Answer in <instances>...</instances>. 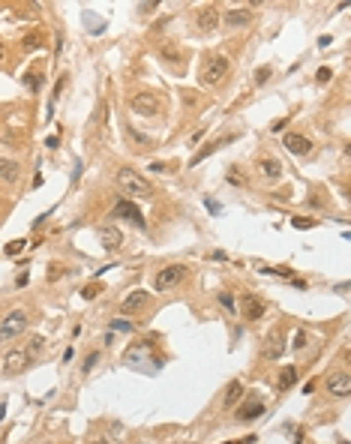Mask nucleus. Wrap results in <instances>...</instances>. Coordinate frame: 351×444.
Returning a JSON list of instances; mask_svg holds the SVG:
<instances>
[{"mask_svg":"<svg viewBox=\"0 0 351 444\" xmlns=\"http://www.w3.org/2000/svg\"><path fill=\"white\" fill-rule=\"evenodd\" d=\"M117 186H120L123 192H129V195H138V198H150L153 195V186L135 171V168H117Z\"/></svg>","mask_w":351,"mask_h":444,"instance_id":"1","label":"nucleus"},{"mask_svg":"<svg viewBox=\"0 0 351 444\" xmlns=\"http://www.w3.org/2000/svg\"><path fill=\"white\" fill-rule=\"evenodd\" d=\"M186 276H189L186 264H168V267H162L159 273H156L153 288H156V291H171V288H177Z\"/></svg>","mask_w":351,"mask_h":444,"instance_id":"2","label":"nucleus"},{"mask_svg":"<svg viewBox=\"0 0 351 444\" xmlns=\"http://www.w3.org/2000/svg\"><path fill=\"white\" fill-rule=\"evenodd\" d=\"M111 216H114V219H123V222H132L135 228H144V225H147V222H144V213H141V210H138V204H135V201H129V198H117V201H114Z\"/></svg>","mask_w":351,"mask_h":444,"instance_id":"3","label":"nucleus"},{"mask_svg":"<svg viewBox=\"0 0 351 444\" xmlns=\"http://www.w3.org/2000/svg\"><path fill=\"white\" fill-rule=\"evenodd\" d=\"M24 327H27V312H24V309H15V312H9L3 321H0V342H9V339H15Z\"/></svg>","mask_w":351,"mask_h":444,"instance_id":"4","label":"nucleus"},{"mask_svg":"<svg viewBox=\"0 0 351 444\" xmlns=\"http://www.w3.org/2000/svg\"><path fill=\"white\" fill-rule=\"evenodd\" d=\"M228 75V57L225 54H216V57H210V63L204 66V72H201V84H219L222 78Z\"/></svg>","mask_w":351,"mask_h":444,"instance_id":"5","label":"nucleus"},{"mask_svg":"<svg viewBox=\"0 0 351 444\" xmlns=\"http://www.w3.org/2000/svg\"><path fill=\"white\" fill-rule=\"evenodd\" d=\"M132 111L135 114H144V117H153L156 111H159V96L156 93H147V90H141V93H135L132 96Z\"/></svg>","mask_w":351,"mask_h":444,"instance_id":"6","label":"nucleus"},{"mask_svg":"<svg viewBox=\"0 0 351 444\" xmlns=\"http://www.w3.org/2000/svg\"><path fill=\"white\" fill-rule=\"evenodd\" d=\"M219 18L225 21V27H231V30H240V27H249V24H252L255 12H252L249 6H237V9H228V12H222Z\"/></svg>","mask_w":351,"mask_h":444,"instance_id":"7","label":"nucleus"},{"mask_svg":"<svg viewBox=\"0 0 351 444\" xmlns=\"http://www.w3.org/2000/svg\"><path fill=\"white\" fill-rule=\"evenodd\" d=\"M327 393L336 396V399L351 396V375L345 372V369H339V372H330V378H327Z\"/></svg>","mask_w":351,"mask_h":444,"instance_id":"8","label":"nucleus"},{"mask_svg":"<svg viewBox=\"0 0 351 444\" xmlns=\"http://www.w3.org/2000/svg\"><path fill=\"white\" fill-rule=\"evenodd\" d=\"M30 363H33V357L27 354V348H12L3 357V369H6V372H24Z\"/></svg>","mask_w":351,"mask_h":444,"instance_id":"9","label":"nucleus"},{"mask_svg":"<svg viewBox=\"0 0 351 444\" xmlns=\"http://www.w3.org/2000/svg\"><path fill=\"white\" fill-rule=\"evenodd\" d=\"M282 144L288 147L294 156H306V153L312 150V141H309L306 135H300V132H285V135H282Z\"/></svg>","mask_w":351,"mask_h":444,"instance_id":"10","label":"nucleus"},{"mask_svg":"<svg viewBox=\"0 0 351 444\" xmlns=\"http://www.w3.org/2000/svg\"><path fill=\"white\" fill-rule=\"evenodd\" d=\"M216 24H219V9L216 6H201L198 12H195V27H198L201 33H210Z\"/></svg>","mask_w":351,"mask_h":444,"instance_id":"11","label":"nucleus"},{"mask_svg":"<svg viewBox=\"0 0 351 444\" xmlns=\"http://www.w3.org/2000/svg\"><path fill=\"white\" fill-rule=\"evenodd\" d=\"M96 237H99V243H102V249H105V252H114L117 246L123 243V234H120V228H111V225H102V228H96Z\"/></svg>","mask_w":351,"mask_h":444,"instance_id":"12","label":"nucleus"},{"mask_svg":"<svg viewBox=\"0 0 351 444\" xmlns=\"http://www.w3.org/2000/svg\"><path fill=\"white\" fill-rule=\"evenodd\" d=\"M264 408H267V405H264L261 399H249V402H243L240 408H237V414H234V417H237L240 423H249V420H258V417L264 414Z\"/></svg>","mask_w":351,"mask_h":444,"instance_id":"13","label":"nucleus"},{"mask_svg":"<svg viewBox=\"0 0 351 444\" xmlns=\"http://www.w3.org/2000/svg\"><path fill=\"white\" fill-rule=\"evenodd\" d=\"M240 312H243V318H246V321H258V318L264 315V303H261V297H255V294H246L243 303H240Z\"/></svg>","mask_w":351,"mask_h":444,"instance_id":"14","label":"nucleus"},{"mask_svg":"<svg viewBox=\"0 0 351 444\" xmlns=\"http://www.w3.org/2000/svg\"><path fill=\"white\" fill-rule=\"evenodd\" d=\"M258 171H261L267 180H279V177H282V162L273 159V156H264V159H258Z\"/></svg>","mask_w":351,"mask_h":444,"instance_id":"15","label":"nucleus"},{"mask_svg":"<svg viewBox=\"0 0 351 444\" xmlns=\"http://www.w3.org/2000/svg\"><path fill=\"white\" fill-rule=\"evenodd\" d=\"M282 351H288V348H285V336H282V330H276V333L267 339V351H264V354H267L270 360H276V357H282Z\"/></svg>","mask_w":351,"mask_h":444,"instance_id":"16","label":"nucleus"},{"mask_svg":"<svg viewBox=\"0 0 351 444\" xmlns=\"http://www.w3.org/2000/svg\"><path fill=\"white\" fill-rule=\"evenodd\" d=\"M18 162L15 159H6V156H0V180L3 183H15L18 180Z\"/></svg>","mask_w":351,"mask_h":444,"instance_id":"17","label":"nucleus"},{"mask_svg":"<svg viewBox=\"0 0 351 444\" xmlns=\"http://www.w3.org/2000/svg\"><path fill=\"white\" fill-rule=\"evenodd\" d=\"M144 303H147V291H132L120 306H123V312H135V309H141Z\"/></svg>","mask_w":351,"mask_h":444,"instance_id":"18","label":"nucleus"},{"mask_svg":"<svg viewBox=\"0 0 351 444\" xmlns=\"http://www.w3.org/2000/svg\"><path fill=\"white\" fill-rule=\"evenodd\" d=\"M297 375H300V369H297V366H282V372H279V378H276L279 390H288V387L297 381Z\"/></svg>","mask_w":351,"mask_h":444,"instance_id":"19","label":"nucleus"},{"mask_svg":"<svg viewBox=\"0 0 351 444\" xmlns=\"http://www.w3.org/2000/svg\"><path fill=\"white\" fill-rule=\"evenodd\" d=\"M240 396H243V384H240V381H231V384L225 387V399H222V405H225V408H231V405L237 402Z\"/></svg>","mask_w":351,"mask_h":444,"instance_id":"20","label":"nucleus"},{"mask_svg":"<svg viewBox=\"0 0 351 444\" xmlns=\"http://www.w3.org/2000/svg\"><path fill=\"white\" fill-rule=\"evenodd\" d=\"M108 327H111V333H132V330H135V324H132L129 318H114Z\"/></svg>","mask_w":351,"mask_h":444,"instance_id":"21","label":"nucleus"},{"mask_svg":"<svg viewBox=\"0 0 351 444\" xmlns=\"http://www.w3.org/2000/svg\"><path fill=\"white\" fill-rule=\"evenodd\" d=\"M222 144H225V141H213V144H207V147H204V150H198V156H192V159H189V165H198V162H201L204 156H210L213 150H219V147H222Z\"/></svg>","mask_w":351,"mask_h":444,"instance_id":"22","label":"nucleus"},{"mask_svg":"<svg viewBox=\"0 0 351 444\" xmlns=\"http://www.w3.org/2000/svg\"><path fill=\"white\" fill-rule=\"evenodd\" d=\"M84 24H87V27H90V30H93L96 36H99V33L105 30V21H102V18H96L93 12H84Z\"/></svg>","mask_w":351,"mask_h":444,"instance_id":"23","label":"nucleus"},{"mask_svg":"<svg viewBox=\"0 0 351 444\" xmlns=\"http://www.w3.org/2000/svg\"><path fill=\"white\" fill-rule=\"evenodd\" d=\"M42 351H45V339H42V336H33L30 345H27V354L36 357V354H42Z\"/></svg>","mask_w":351,"mask_h":444,"instance_id":"24","label":"nucleus"},{"mask_svg":"<svg viewBox=\"0 0 351 444\" xmlns=\"http://www.w3.org/2000/svg\"><path fill=\"white\" fill-rule=\"evenodd\" d=\"M216 300H219V306H222L225 312H234V309H237V303H234V297H231V294H228V291H222V294H219V297H216Z\"/></svg>","mask_w":351,"mask_h":444,"instance_id":"25","label":"nucleus"},{"mask_svg":"<svg viewBox=\"0 0 351 444\" xmlns=\"http://www.w3.org/2000/svg\"><path fill=\"white\" fill-rule=\"evenodd\" d=\"M228 183H231V186H246L243 171H240V168H231V171H228Z\"/></svg>","mask_w":351,"mask_h":444,"instance_id":"26","label":"nucleus"},{"mask_svg":"<svg viewBox=\"0 0 351 444\" xmlns=\"http://www.w3.org/2000/svg\"><path fill=\"white\" fill-rule=\"evenodd\" d=\"M39 45H42V33H27V36H24V48L33 51V48H39Z\"/></svg>","mask_w":351,"mask_h":444,"instance_id":"27","label":"nucleus"},{"mask_svg":"<svg viewBox=\"0 0 351 444\" xmlns=\"http://www.w3.org/2000/svg\"><path fill=\"white\" fill-rule=\"evenodd\" d=\"M24 246H27V240H12V243H6V246H3V252H6V255H18Z\"/></svg>","mask_w":351,"mask_h":444,"instance_id":"28","label":"nucleus"},{"mask_svg":"<svg viewBox=\"0 0 351 444\" xmlns=\"http://www.w3.org/2000/svg\"><path fill=\"white\" fill-rule=\"evenodd\" d=\"M270 75H273V69H270V66H261V69H255V84H264Z\"/></svg>","mask_w":351,"mask_h":444,"instance_id":"29","label":"nucleus"},{"mask_svg":"<svg viewBox=\"0 0 351 444\" xmlns=\"http://www.w3.org/2000/svg\"><path fill=\"white\" fill-rule=\"evenodd\" d=\"M291 225H294V228H300V231H306V228L315 225V222H312V219H303V216H294V219H291Z\"/></svg>","mask_w":351,"mask_h":444,"instance_id":"30","label":"nucleus"},{"mask_svg":"<svg viewBox=\"0 0 351 444\" xmlns=\"http://www.w3.org/2000/svg\"><path fill=\"white\" fill-rule=\"evenodd\" d=\"M303 345H306V330H297V333H294V342H291V348H294V351H300Z\"/></svg>","mask_w":351,"mask_h":444,"instance_id":"31","label":"nucleus"},{"mask_svg":"<svg viewBox=\"0 0 351 444\" xmlns=\"http://www.w3.org/2000/svg\"><path fill=\"white\" fill-rule=\"evenodd\" d=\"M63 87H66V75H60V78H57V84H54V93H51V99H54V102L60 99V93H63Z\"/></svg>","mask_w":351,"mask_h":444,"instance_id":"32","label":"nucleus"},{"mask_svg":"<svg viewBox=\"0 0 351 444\" xmlns=\"http://www.w3.org/2000/svg\"><path fill=\"white\" fill-rule=\"evenodd\" d=\"M204 207H207L213 216H219V213H222V207H219V201H216V198H204Z\"/></svg>","mask_w":351,"mask_h":444,"instance_id":"33","label":"nucleus"},{"mask_svg":"<svg viewBox=\"0 0 351 444\" xmlns=\"http://www.w3.org/2000/svg\"><path fill=\"white\" fill-rule=\"evenodd\" d=\"M81 294H84V297L90 300V297H96V294H102V285H99V282H96V285H87V288H84Z\"/></svg>","mask_w":351,"mask_h":444,"instance_id":"34","label":"nucleus"},{"mask_svg":"<svg viewBox=\"0 0 351 444\" xmlns=\"http://www.w3.org/2000/svg\"><path fill=\"white\" fill-rule=\"evenodd\" d=\"M315 78H318V81H330V78H333V72H330V66H321V69L315 72Z\"/></svg>","mask_w":351,"mask_h":444,"instance_id":"35","label":"nucleus"},{"mask_svg":"<svg viewBox=\"0 0 351 444\" xmlns=\"http://www.w3.org/2000/svg\"><path fill=\"white\" fill-rule=\"evenodd\" d=\"M96 360H99V351H93V354H87V360H84V372H90V369L96 366Z\"/></svg>","mask_w":351,"mask_h":444,"instance_id":"36","label":"nucleus"},{"mask_svg":"<svg viewBox=\"0 0 351 444\" xmlns=\"http://www.w3.org/2000/svg\"><path fill=\"white\" fill-rule=\"evenodd\" d=\"M24 81H27V87H30L33 93L39 90V75H33V72H30V75H24Z\"/></svg>","mask_w":351,"mask_h":444,"instance_id":"37","label":"nucleus"},{"mask_svg":"<svg viewBox=\"0 0 351 444\" xmlns=\"http://www.w3.org/2000/svg\"><path fill=\"white\" fill-rule=\"evenodd\" d=\"M156 6H159V3H153V0H150V3H138V12H144V15H147V12H153Z\"/></svg>","mask_w":351,"mask_h":444,"instance_id":"38","label":"nucleus"},{"mask_svg":"<svg viewBox=\"0 0 351 444\" xmlns=\"http://www.w3.org/2000/svg\"><path fill=\"white\" fill-rule=\"evenodd\" d=\"M81 177V159H75V165H72V180H78Z\"/></svg>","mask_w":351,"mask_h":444,"instance_id":"39","label":"nucleus"},{"mask_svg":"<svg viewBox=\"0 0 351 444\" xmlns=\"http://www.w3.org/2000/svg\"><path fill=\"white\" fill-rule=\"evenodd\" d=\"M162 54H165V57H171V60H177V57H180V54H177V48H171V45H165V48H162Z\"/></svg>","mask_w":351,"mask_h":444,"instance_id":"40","label":"nucleus"},{"mask_svg":"<svg viewBox=\"0 0 351 444\" xmlns=\"http://www.w3.org/2000/svg\"><path fill=\"white\" fill-rule=\"evenodd\" d=\"M285 123H288V120H285V117H282V120H276V123H273V126H270V129H273V132H282V129H285Z\"/></svg>","mask_w":351,"mask_h":444,"instance_id":"41","label":"nucleus"},{"mask_svg":"<svg viewBox=\"0 0 351 444\" xmlns=\"http://www.w3.org/2000/svg\"><path fill=\"white\" fill-rule=\"evenodd\" d=\"M60 51H63V39H60V36H54V54L60 57Z\"/></svg>","mask_w":351,"mask_h":444,"instance_id":"42","label":"nucleus"},{"mask_svg":"<svg viewBox=\"0 0 351 444\" xmlns=\"http://www.w3.org/2000/svg\"><path fill=\"white\" fill-rule=\"evenodd\" d=\"M210 258H213V261H228V255H225V252H210Z\"/></svg>","mask_w":351,"mask_h":444,"instance_id":"43","label":"nucleus"},{"mask_svg":"<svg viewBox=\"0 0 351 444\" xmlns=\"http://www.w3.org/2000/svg\"><path fill=\"white\" fill-rule=\"evenodd\" d=\"M3 57H6V48H3V45H0V63H3Z\"/></svg>","mask_w":351,"mask_h":444,"instance_id":"44","label":"nucleus"},{"mask_svg":"<svg viewBox=\"0 0 351 444\" xmlns=\"http://www.w3.org/2000/svg\"><path fill=\"white\" fill-rule=\"evenodd\" d=\"M225 444H237V441H225Z\"/></svg>","mask_w":351,"mask_h":444,"instance_id":"45","label":"nucleus"},{"mask_svg":"<svg viewBox=\"0 0 351 444\" xmlns=\"http://www.w3.org/2000/svg\"><path fill=\"white\" fill-rule=\"evenodd\" d=\"M339 444H348V441H339Z\"/></svg>","mask_w":351,"mask_h":444,"instance_id":"46","label":"nucleus"},{"mask_svg":"<svg viewBox=\"0 0 351 444\" xmlns=\"http://www.w3.org/2000/svg\"><path fill=\"white\" fill-rule=\"evenodd\" d=\"M90 444H96V441H90Z\"/></svg>","mask_w":351,"mask_h":444,"instance_id":"47","label":"nucleus"}]
</instances>
